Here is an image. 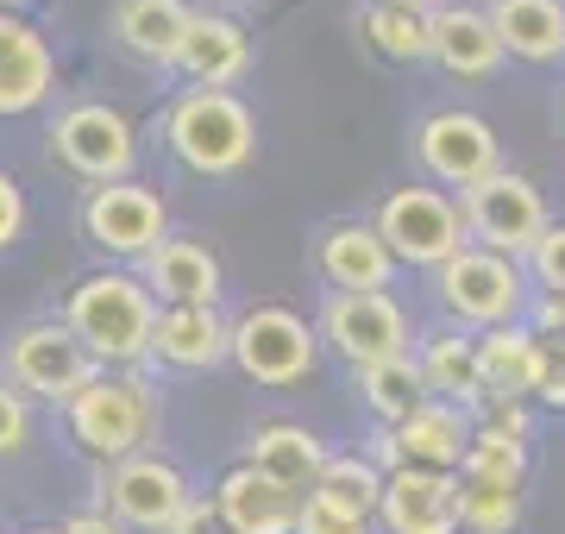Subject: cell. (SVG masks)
<instances>
[{"instance_id":"1","label":"cell","mask_w":565,"mask_h":534,"mask_svg":"<svg viewBox=\"0 0 565 534\" xmlns=\"http://www.w3.org/2000/svg\"><path fill=\"white\" fill-rule=\"evenodd\" d=\"M158 296L145 277L132 270H95L70 289L63 302V321L76 328V340L95 359L102 371H132L139 359H151V340H158Z\"/></svg>"},{"instance_id":"2","label":"cell","mask_w":565,"mask_h":534,"mask_svg":"<svg viewBox=\"0 0 565 534\" xmlns=\"http://www.w3.org/2000/svg\"><path fill=\"white\" fill-rule=\"evenodd\" d=\"M163 139H170L182 170H195V177H233V170H245L252 151H258V120H252V107H245L239 95H226V88H189V95L170 107Z\"/></svg>"},{"instance_id":"3","label":"cell","mask_w":565,"mask_h":534,"mask_svg":"<svg viewBox=\"0 0 565 534\" xmlns=\"http://www.w3.org/2000/svg\"><path fill=\"white\" fill-rule=\"evenodd\" d=\"M151 384H145L139 371H102L88 391L63 409L70 421V440H76L88 459H107V466H126V459H139L145 434H151Z\"/></svg>"},{"instance_id":"4","label":"cell","mask_w":565,"mask_h":534,"mask_svg":"<svg viewBox=\"0 0 565 534\" xmlns=\"http://www.w3.org/2000/svg\"><path fill=\"white\" fill-rule=\"evenodd\" d=\"M434 296H440V309L465 328H515L527 309V265L522 258H503V252L490 246H465L459 258H446L434 270Z\"/></svg>"},{"instance_id":"5","label":"cell","mask_w":565,"mask_h":534,"mask_svg":"<svg viewBox=\"0 0 565 534\" xmlns=\"http://www.w3.org/2000/svg\"><path fill=\"white\" fill-rule=\"evenodd\" d=\"M377 233L390 239L396 265H422V270H440L446 258H459L471 246V226H465V207L440 189H422L408 183L396 195H384L377 207Z\"/></svg>"},{"instance_id":"6","label":"cell","mask_w":565,"mask_h":534,"mask_svg":"<svg viewBox=\"0 0 565 534\" xmlns=\"http://www.w3.org/2000/svg\"><path fill=\"white\" fill-rule=\"evenodd\" d=\"M321 359V328H308L296 309L282 302H258L233 321V365L252 377V384H302Z\"/></svg>"},{"instance_id":"7","label":"cell","mask_w":565,"mask_h":534,"mask_svg":"<svg viewBox=\"0 0 565 534\" xmlns=\"http://www.w3.org/2000/svg\"><path fill=\"white\" fill-rule=\"evenodd\" d=\"M7 377H13L20 391L70 409V403L102 377V359L82 346L70 321H32V328H20L13 346H7Z\"/></svg>"},{"instance_id":"8","label":"cell","mask_w":565,"mask_h":534,"mask_svg":"<svg viewBox=\"0 0 565 534\" xmlns=\"http://www.w3.org/2000/svg\"><path fill=\"white\" fill-rule=\"evenodd\" d=\"M459 207H465V226H471V246H490L503 258H527L541 246V233L553 226L541 189L527 177H515V170H497L484 183H471L459 195Z\"/></svg>"},{"instance_id":"9","label":"cell","mask_w":565,"mask_h":534,"mask_svg":"<svg viewBox=\"0 0 565 534\" xmlns=\"http://www.w3.org/2000/svg\"><path fill=\"white\" fill-rule=\"evenodd\" d=\"M321 340L340 352L352 371L384 365V359L408 352V314L396 309V296H384V289H364V296H327Z\"/></svg>"},{"instance_id":"10","label":"cell","mask_w":565,"mask_h":534,"mask_svg":"<svg viewBox=\"0 0 565 534\" xmlns=\"http://www.w3.org/2000/svg\"><path fill=\"white\" fill-rule=\"evenodd\" d=\"M51 145H57V158L76 177H88V183H126V170H132V151H139V139H132V126H126L120 107L107 102H82L70 107L57 126H51Z\"/></svg>"},{"instance_id":"11","label":"cell","mask_w":565,"mask_h":534,"mask_svg":"<svg viewBox=\"0 0 565 534\" xmlns=\"http://www.w3.org/2000/svg\"><path fill=\"white\" fill-rule=\"evenodd\" d=\"M82 233L107 258H151L163 246V202L145 183H107L88 189L82 202Z\"/></svg>"},{"instance_id":"12","label":"cell","mask_w":565,"mask_h":534,"mask_svg":"<svg viewBox=\"0 0 565 534\" xmlns=\"http://www.w3.org/2000/svg\"><path fill=\"white\" fill-rule=\"evenodd\" d=\"M107 503H114V515H120L126 528L170 534L195 496H189V478H182L170 459L139 452V459H126V466H114V472H107Z\"/></svg>"},{"instance_id":"13","label":"cell","mask_w":565,"mask_h":534,"mask_svg":"<svg viewBox=\"0 0 565 534\" xmlns=\"http://www.w3.org/2000/svg\"><path fill=\"white\" fill-rule=\"evenodd\" d=\"M415 151H422V164L434 183H452L465 195L471 183H484L497 177V132H490L478 114H459V107H446V114H427L422 132H415Z\"/></svg>"},{"instance_id":"14","label":"cell","mask_w":565,"mask_h":534,"mask_svg":"<svg viewBox=\"0 0 565 534\" xmlns=\"http://www.w3.org/2000/svg\"><path fill=\"white\" fill-rule=\"evenodd\" d=\"M471 415L459 409V403H422V409L408 415V421H396V428H384V459L396 466V472H459L465 452H471Z\"/></svg>"},{"instance_id":"15","label":"cell","mask_w":565,"mask_h":534,"mask_svg":"<svg viewBox=\"0 0 565 534\" xmlns=\"http://www.w3.org/2000/svg\"><path fill=\"white\" fill-rule=\"evenodd\" d=\"M321 277L333 284V296H364V289H384L396 277V252L377 233V221H340L321 233Z\"/></svg>"},{"instance_id":"16","label":"cell","mask_w":565,"mask_h":534,"mask_svg":"<svg viewBox=\"0 0 565 534\" xmlns=\"http://www.w3.org/2000/svg\"><path fill=\"white\" fill-rule=\"evenodd\" d=\"M214 510L233 522V534H296L302 522V496L264 478L258 466H233V472L214 484Z\"/></svg>"},{"instance_id":"17","label":"cell","mask_w":565,"mask_h":534,"mask_svg":"<svg viewBox=\"0 0 565 534\" xmlns=\"http://www.w3.org/2000/svg\"><path fill=\"white\" fill-rule=\"evenodd\" d=\"M390 534H459V478L452 472H390L384 484Z\"/></svg>"},{"instance_id":"18","label":"cell","mask_w":565,"mask_h":534,"mask_svg":"<svg viewBox=\"0 0 565 534\" xmlns=\"http://www.w3.org/2000/svg\"><path fill=\"white\" fill-rule=\"evenodd\" d=\"M145 284L163 309H214L221 302V258L202 239H163L145 258Z\"/></svg>"},{"instance_id":"19","label":"cell","mask_w":565,"mask_h":534,"mask_svg":"<svg viewBox=\"0 0 565 534\" xmlns=\"http://www.w3.org/2000/svg\"><path fill=\"white\" fill-rule=\"evenodd\" d=\"M327 459H333V452H327L321 434L302 428V421H264V428L252 434V447H245V466H258L264 478L289 484L296 496H308L321 484Z\"/></svg>"},{"instance_id":"20","label":"cell","mask_w":565,"mask_h":534,"mask_svg":"<svg viewBox=\"0 0 565 534\" xmlns=\"http://www.w3.org/2000/svg\"><path fill=\"white\" fill-rule=\"evenodd\" d=\"M51 44L39 39V25L0 13V114H32L51 95Z\"/></svg>"},{"instance_id":"21","label":"cell","mask_w":565,"mask_h":534,"mask_svg":"<svg viewBox=\"0 0 565 534\" xmlns=\"http://www.w3.org/2000/svg\"><path fill=\"white\" fill-rule=\"evenodd\" d=\"M151 359L177 371H214L221 359H233V328L221 321V309H163Z\"/></svg>"},{"instance_id":"22","label":"cell","mask_w":565,"mask_h":534,"mask_svg":"<svg viewBox=\"0 0 565 534\" xmlns=\"http://www.w3.org/2000/svg\"><path fill=\"white\" fill-rule=\"evenodd\" d=\"M434 63L446 76H490L503 63V39L484 7H434Z\"/></svg>"},{"instance_id":"23","label":"cell","mask_w":565,"mask_h":534,"mask_svg":"<svg viewBox=\"0 0 565 534\" xmlns=\"http://www.w3.org/2000/svg\"><path fill=\"white\" fill-rule=\"evenodd\" d=\"M478 365H484V391L503 396H541L546 377V333L534 328H490L478 333Z\"/></svg>"},{"instance_id":"24","label":"cell","mask_w":565,"mask_h":534,"mask_svg":"<svg viewBox=\"0 0 565 534\" xmlns=\"http://www.w3.org/2000/svg\"><path fill=\"white\" fill-rule=\"evenodd\" d=\"M245 63H252V39H245V25L226 20V13H195L177 70H189L195 88H226V83H239V76H245Z\"/></svg>"},{"instance_id":"25","label":"cell","mask_w":565,"mask_h":534,"mask_svg":"<svg viewBox=\"0 0 565 534\" xmlns=\"http://www.w3.org/2000/svg\"><path fill=\"white\" fill-rule=\"evenodd\" d=\"M189 25H195V13L182 0H120V13H114L120 44L145 63H177L189 44Z\"/></svg>"},{"instance_id":"26","label":"cell","mask_w":565,"mask_h":534,"mask_svg":"<svg viewBox=\"0 0 565 534\" xmlns=\"http://www.w3.org/2000/svg\"><path fill=\"white\" fill-rule=\"evenodd\" d=\"M490 25L509 57H565V0H490Z\"/></svg>"},{"instance_id":"27","label":"cell","mask_w":565,"mask_h":534,"mask_svg":"<svg viewBox=\"0 0 565 534\" xmlns=\"http://www.w3.org/2000/svg\"><path fill=\"white\" fill-rule=\"evenodd\" d=\"M422 371H427V391L440 403H459L471 409L484 396V365H478V340H459V333H427L422 340Z\"/></svg>"},{"instance_id":"28","label":"cell","mask_w":565,"mask_h":534,"mask_svg":"<svg viewBox=\"0 0 565 534\" xmlns=\"http://www.w3.org/2000/svg\"><path fill=\"white\" fill-rule=\"evenodd\" d=\"M359 391H364V403H371V415H384L390 428H396V421H408L422 403H434V391H427V371H422V359H415V352H396V359H384V365H364L359 371Z\"/></svg>"},{"instance_id":"29","label":"cell","mask_w":565,"mask_h":534,"mask_svg":"<svg viewBox=\"0 0 565 534\" xmlns=\"http://www.w3.org/2000/svg\"><path fill=\"white\" fill-rule=\"evenodd\" d=\"M364 39H371V51L390 57V63H422V57H434V13H408V7L371 0Z\"/></svg>"},{"instance_id":"30","label":"cell","mask_w":565,"mask_h":534,"mask_svg":"<svg viewBox=\"0 0 565 534\" xmlns=\"http://www.w3.org/2000/svg\"><path fill=\"white\" fill-rule=\"evenodd\" d=\"M384 484H390V472H377L371 459H327V472H321V484L308 496H321V503H333V510H345V515H359V522H371V515L384 510Z\"/></svg>"},{"instance_id":"31","label":"cell","mask_w":565,"mask_h":534,"mask_svg":"<svg viewBox=\"0 0 565 534\" xmlns=\"http://www.w3.org/2000/svg\"><path fill=\"white\" fill-rule=\"evenodd\" d=\"M522 522V484H490L459 472V528L465 534H509Z\"/></svg>"},{"instance_id":"32","label":"cell","mask_w":565,"mask_h":534,"mask_svg":"<svg viewBox=\"0 0 565 534\" xmlns=\"http://www.w3.org/2000/svg\"><path fill=\"white\" fill-rule=\"evenodd\" d=\"M459 472L490 478V484H522V478H527V447L515 440V434L478 428V434H471V452H465Z\"/></svg>"},{"instance_id":"33","label":"cell","mask_w":565,"mask_h":534,"mask_svg":"<svg viewBox=\"0 0 565 534\" xmlns=\"http://www.w3.org/2000/svg\"><path fill=\"white\" fill-rule=\"evenodd\" d=\"M527 277L553 296V302H565V221L559 226H546L541 233V246L527 252Z\"/></svg>"},{"instance_id":"34","label":"cell","mask_w":565,"mask_h":534,"mask_svg":"<svg viewBox=\"0 0 565 534\" xmlns=\"http://www.w3.org/2000/svg\"><path fill=\"white\" fill-rule=\"evenodd\" d=\"M471 409L484 415L478 428H497V434H515V440H527V409H522V396H503V391H484Z\"/></svg>"},{"instance_id":"35","label":"cell","mask_w":565,"mask_h":534,"mask_svg":"<svg viewBox=\"0 0 565 534\" xmlns=\"http://www.w3.org/2000/svg\"><path fill=\"white\" fill-rule=\"evenodd\" d=\"M296 534H371V522L333 510V503H321V496H302V522H296Z\"/></svg>"},{"instance_id":"36","label":"cell","mask_w":565,"mask_h":534,"mask_svg":"<svg viewBox=\"0 0 565 534\" xmlns=\"http://www.w3.org/2000/svg\"><path fill=\"white\" fill-rule=\"evenodd\" d=\"M25 434H32L25 391H7V384H0V459H7V452H20V447H25Z\"/></svg>"},{"instance_id":"37","label":"cell","mask_w":565,"mask_h":534,"mask_svg":"<svg viewBox=\"0 0 565 534\" xmlns=\"http://www.w3.org/2000/svg\"><path fill=\"white\" fill-rule=\"evenodd\" d=\"M20 226H25V195H20V183L0 170V252L20 239Z\"/></svg>"},{"instance_id":"38","label":"cell","mask_w":565,"mask_h":534,"mask_svg":"<svg viewBox=\"0 0 565 534\" xmlns=\"http://www.w3.org/2000/svg\"><path fill=\"white\" fill-rule=\"evenodd\" d=\"M541 403L565 409V340H546V377H541Z\"/></svg>"},{"instance_id":"39","label":"cell","mask_w":565,"mask_h":534,"mask_svg":"<svg viewBox=\"0 0 565 534\" xmlns=\"http://www.w3.org/2000/svg\"><path fill=\"white\" fill-rule=\"evenodd\" d=\"M170 534H233V522H226V515L214 510V496H207V503H189Z\"/></svg>"},{"instance_id":"40","label":"cell","mask_w":565,"mask_h":534,"mask_svg":"<svg viewBox=\"0 0 565 534\" xmlns=\"http://www.w3.org/2000/svg\"><path fill=\"white\" fill-rule=\"evenodd\" d=\"M63 534H120V522H107V515L82 510V515H70V522H63Z\"/></svg>"},{"instance_id":"41","label":"cell","mask_w":565,"mask_h":534,"mask_svg":"<svg viewBox=\"0 0 565 534\" xmlns=\"http://www.w3.org/2000/svg\"><path fill=\"white\" fill-rule=\"evenodd\" d=\"M384 7H408V13H434V0H384Z\"/></svg>"},{"instance_id":"42","label":"cell","mask_w":565,"mask_h":534,"mask_svg":"<svg viewBox=\"0 0 565 534\" xmlns=\"http://www.w3.org/2000/svg\"><path fill=\"white\" fill-rule=\"evenodd\" d=\"M541 314H546V321H559V328H565V302H553V296H546V309H541Z\"/></svg>"},{"instance_id":"43","label":"cell","mask_w":565,"mask_h":534,"mask_svg":"<svg viewBox=\"0 0 565 534\" xmlns=\"http://www.w3.org/2000/svg\"><path fill=\"white\" fill-rule=\"evenodd\" d=\"M25 534H63V528H25Z\"/></svg>"},{"instance_id":"44","label":"cell","mask_w":565,"mask_h":534,"mask_svg":"<svg viewBox=\"0 0 565 534\" xmlns=\"http://www.w3.org/2000/svg\"><path fill=\"white\" fill-rule=\"evenodd\" d=\"M7 7H20V0H0V13H7Z\"/></svg>"}]
</instances>
